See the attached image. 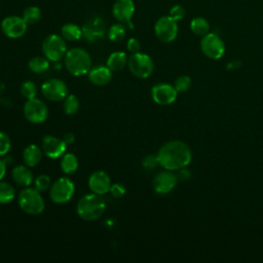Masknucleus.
Wrapping results in <instances>:
<instances>
[{
    "label": "nucleus",
    "instance_id": "f257e3e1",
    "mask_svg": "<svg viewBox=\"0 0 263 263\" xmlns=\"http://www.w3.org/2000/svg\"><path fill=\"white\" fill-rule=\"evenodd\" d=\"M192 158L191 150L182 141H170L161 146L157 153L160 166L168 171H179L186 167Z\"/></svg>",
    "mask_w": 263,
    "mask_h": 263
},
{
    "label": "nucleus",
    "instance_id": "f03ea898",
    "mask_svg": "<svg viewBox=\"0 0 263 263\" xmlns=\"http://www.w3.org/2000/svg\"><path fill=\"white\" fill-rule=\"evenodd\" d=\"M106 210L105 200L101 195L90 193L82 196L76 205L77 215L85 221H95L102 217Z\"/></svg>",
    "mask_w": 263,
    "mask_h": 263
},
{
    "label": "nucleus",
    "instance_id": "7ed1b4c3",
    "mask_svg": "<svg viewBox=\"0 0 263 263\" xmlns=\"http://www.w3.org/2000/svg\"><path fill=\"white\" fill-rule=\"evenodd\" d=\"M64 64L68 72L74 76H83L91 68V59L86 50L74 47L67 50L64 57Z\"/></svg>",
    "mask_w": 263,
    "mask_h": 263
},
{
    "label": "nucleus",
    "instance_id": "20e7f679",
    "mask_svg": "<svg viewBox=\"0 0 263 263\" xmlns=\"http://www.w3.org/2000/svg\"><path fill=\"white\" fill-rule=\"evenodd\" d=\"M17 202L23 212L36 216L44 211L45 203L40 192L36 188L24 187L17 196Z\"/></svg>",
    "mask_w": 263,
    "mask_h": 263
},
{
    "label": "nucleus",
    "instance_id": "39448f33",
    "mask_svg": "<svg viewBox=\"0 0 263 263\" xmlns=\"http://www.w3.org/2000/svg\"><path fill=\"white\" fill-rule=\"evenodd\" d=\"M42 52L48 61L55 63L61 61L67 52L65 39L55 34L48 35L42 42Z\"/></svg>",
    "mask_w": 263,
    "mask_h": 263
},
{
    "label": "nucleus",
    "instance_id": "423d86ee",
    "mask_svg": "<svg viewBox=\"0 0 263 263\" xmlns=\"http://www.w3.org/2000/svg\"><path fill=\"white\" fill-rule=\"evenodd\" d=\"M127 66L134 76L142 79L148 78L154 69L153 61L151 58L148 54L142 53L140 51L132 53V55L128 58Z\"/></svg>",
    "mask_w": 263,
    "mask_h": 263
},
{
    "label": "nucleus",
    "instance_id": "0eeeda50",
    "mask_svg": "<svg viewBox=\"0 0 263 263\" xmlns=\"http://www.w3.org/2000/svg\"><path fill=\"white\" fill-rule=\"evenodd\" d=\"M75 193L74 183L67 177L55 180L49 188V197L54 203L68 202Z\"/></svg>",
    "mask_w": 263,
    "mask_h": 263
},
{
    "label": "nucleus",
    "instance_id": "6e6552de",
    "mask_svg": "<svg viewBox=\"0 0 263 263\" xmlns=\"http://www.w3.org/2000/svg\"><path fill=\"white\" fill-rule=\"evenodd\" d=\"M26 119L32 123H42L48 116V109L46 104L37 98L29 99L24 104L23 108Z\"/></svg>",
    "mask_w": 263,
    "mask_h": 263
},
{
    "label": "nucleus",
    "instance_id": "1a4fd4ad",
    "mask_svg": "<svg viewBox=\"0 0 263 263\" xmlns=\"http://www.w3.org/2000/svg\"><path fill=\"white\" fill-rule=\"evenodd\" d=\"M200 48L203 54L212 60L221 59L225 52V44L223 40L215 33H208L202 36Z\"/></svg>",
    "mask_w": 263,
    "mask_h": 263
},
{
    "label": "nucleus",
    "instance_id": "9d476101",
    "mask_svg": "<svg viewBox=\"0 0 263 263\" xmlns=\"http://www.w3.org/2000/svg\"><path fill=\"white\" fill-rule=\"evenodd\" d=\"M154 32L161 42L170 43L174 41L178 35L177 21L173 20L170 15L161 16L154 25Z\"/></svg>",
    "mask_w": 263,
    "mask_h": 263
},
{
    "label": "nucleus",
    "instance_id": "9b49d317",
    "mask_svg": "<svg viewBox=\"0 0 263 263\" xmlns=\"http://www.w3.org/2000/svg\"><path fill=\"white\" fill-rule=\"evenodd\" d=\"M41 92L45 99L53 102L64 101L69 95L67 84L59 78H50L41 85Z\"/></svg>",
    "mask_w": 263,
    "mask_h": 263
},
{
    "label": "nucleus",
    "instance_id": "f8f14e48",
    "mask_svg": "<svg viewBox=\"0 0 263 263\" xmlns=\"http://www.w3.org/2000/svg\"><path fill=\"white\" fill-rule=\"evenodd\" d=\"M27 23L23 17L17 15H10L1 22V30L8 38L16 39L22 37L27 31Z\"/></svg>",
    "mask_w": 263,
    "mask_h": 263
},
{
    "label": "nucleus",
    "instance_id": "ddd939ff",
    "mask_svg": "<svg viewBox=\"0 0 263 263\" xmlns=\"http://www.w3.org/2000/svg\"><path fill=\"white\" fill-rule=\"evenodd\" d=\"M178 91L176 88L167 83H157L151 88V97L158 105H171L177 99Z\"/></svg>",
    "mask_w": 263,
    "mask_h": 263
},
{
    "label": "nucleus",
    "instance_id": "4468645a",
    "mask_svg": "<svg viewBox=\"0 0 263 263\" xmlns=\"http://www.w3.org/2000/svg\"><path fill=\"white\" fill-rule=\"evenodd\" d=\"M178 177L172 171L165 170L158 173L153 180L154 191L158 194H167L177 185Z\"/></svg>",
    "mask_w": 263,
    "mask_h": 263
},
{
    "label": "nucleus",
    "instance_id": "2eb2a0df",
    "mask_svg": "<svg viewBox=\"0 0 263 263\" xmlns=\"http://www.w3.org/2000/svg\"><path fill=\"white\" fill-rule=\"evenodd\" d=\"M67 145L63 139L54 136H45L42 140V151L48 158L57 159L64 155Z\"/></svg>",
    "mask_w": 263,
    "mask_h": 263
},
{
    "label": "nucleus",
    "instance_id": "dca6fc26",
    "mask_svg": "<svg viewBox=\"0 0 263 263\" xmlns=\"http://www.w3.org/2000/svg\"><path fill=\"white\" fill-rule=\"evenodd\" d=\"M111 179L104 171H96L88 178V187L92 193L103 195L110 191Z\"/></svg>",
    "mask_w": 263,
    "mask_h": 263
},
{
    "label": "nucleus",
    "instance_id": "f3484780",
    "mask_svg": "<svg viewBox=\"0 0 263 263\" xmlns=\"http://www.w3.org/2000/svg\"><path fill=\"white\" fill-rule=\"evenodd\" d=\"M135 12V4L133 0H116L112 7L113 16L122 24L130 22Z\"/></svg>",
    "mask_w": 263,
    "mask_h": 263
},
{
    "label": "nucleus",
    "instance_id": "a211bd4d",
    "mask_svg": "<svg viewBox=\"0 0 263 263\" xmlns=\"http://www.w3.org/2000/svg\"><path fill=\"white\" fill-rule=\"evenodd\" d=\"M87 75L89 81L98 86L106 85L112 79V71L107 66L103 65H98L93 68H90Z\"/></svg>",
    "mask_w": 263,
    "mask_h": 263
},
{
    "label": "nucleus",
    "instance_id": "6ab92c4d",
    "mask_svg": "<svg viewBox=\"0 0 263 263\" xmlns=\"http://www.w3.org/2000/svg\"><path fill=\"white\" fill-rule=\"evenodd\" d=\"M104 23L100 18L88 22L82 28V36L88 41H95L104 36Z\"/></svg>",
    "mask_w": 263,
    "mask_h": 263
},
{
    "label": "nucleus",
    "instance_id": "aec40b11",
    "mask_svg": "<svg viewBox=\"0 0 263 263\" xmlns=\"http://www.w3.org/2000/svg\"><path fill=\"white\" fill-rule=\"evenodd\" d=\"M11 178L17 185L22 187H28L34 181L33 174L28 165H16L11 171Z\"/></svg>",
    "mask_w": 263,
    "mask_h": 263
},
{
    "label": "nucleus",
    "instance_id": "412c9836",
    "mask_svg": "<svg viewBox=\"0 0 263 263\" xmlns=\"http://www.w3.org/2000/svg\"><path fill=\"white\" fill-rule=\"evenodd\" d=\"M43 151L35 144L28 145L23 151V159L26 165L33 167L37 165L42 158Z\"/></svg>",
    "mask_w": 263,
    "mask_h": 263
},
{
    "label": "nucleus",
    "instance_id": "4be33fe9",
    "mask_svg": "<svg viewBox=\"0 0 263 263\" xmlns=\"http://www.w3.org/2000/svg\"><path fill=\"white\" fill-rule=\"evenodd\" d=\"M127 55L125 52L123 51H115L112 52L108 59H107V63L106 66L112 71V72H117L122 70L126 64H127Z\"/></svg>",
    "mask_w": 263,
    "mask_h": 263
},
{
    "label": "nucleus",
    "instance_id": "5701e85b",
    "mask_svg": "<svg viewBox=\"0 0 263 263\" xmlns=\"http://www.w3.org/2000/svg\"><path fill=\"white\" fill-rule=\"evenodd\" d=\"M61 168L66 175L74 174L78 168V158L74 153H64L61 159Z\"/></svg>",
    "mask_w": 263,
    "mask_h": 263
},
{
    "label": "nucleus",
    "instance_id": "b1692460",
    "mask_svg": "<svg viewBox=\"0 0 263 263\" xmlns=\"http://www.w3.org/2000/svg\"><path fill=\"white\" fill-rule=\"evenodd\" d=\"M62 37L68 41H76L82 37V29L75 24H66L61 29Z\"/></svg>",
    "mask_w": 263,
    "mask_h": 263
},
{
    "label": "nucleus",
    "instance_id": "393cba45",
    "mask_svg": "<svg viewBox=\"0 0 263 263\" xmlns=\"http://www.w3.org/2000/svg\"><path fill=\"white\" fill-rule=\"evenodd\" d=\"M191 31L197 36H204L210 31V24L203 17H194L190 23Z\"/></svg>",
    "mask_w": 263,
    "mask_h": 263
},
{
    "label": "nucleus",
    "instance_id": "a878e982",
    "mask_svg": "<svg viewBox=\"0 0 263 263\" xmlns=\"http://www.w3.org/2000/svg\"><path fill=\"white\" fill-rule=\"evenodd\" d=\"M28 67L33 73H43L48 69L49 61L45 57H34L29 61Z\"/></svg>",
    "mask_w": 263,
    "mask_h": 263
},
{
    "label": "nucleus",
    "instance_id": "bb28decb",
    "mask_svg": "<svg viewBox=\"0 0 263 263\" xmlns=\"http://www.w3.org/2000/svg\"><path fill=\"white\" fill-rule=\"evenodd\" d=\"M15 196V191L14 188L12 187L11 184L0 181V203L5 204L10 202Z\"/></svg>",
    "mask_w": 263,
    "mask_h": 263
},
{
    "label": "nucleus",
    "instance_id": "cd10ccee",
    "mask_svg": "<svg viewBox=\"0 0 263 263\" xmlns=\"http://www.w3.org/2000/svg\"><path fill=\"white\" fill-rule=\"evenodd\" d=\"M126 28L122 23H117L112 25L108 30V38L113 42H118L122 40L125 36Z\"/></svg>",
    "mask_w": 263,
    "mask_h": 263
},
{
    "label": "nucleus",
    "instance_id": "c85d7f7f",
    "mask_svg": "<svg viewBox=\"0 0 263 263\" xmlns=\"http://www.w3.org/2000/svg\"><path fill=\"white\" fill-rule=\"evenodd\" d=\"M64 112L68 115H74L79 110V101L75 95H68L63 103Z\"/></svg>",
    "mask_w": 263,
    "mask_h": 263
},
{
    "label": "nucleus",
    "instance_id": "c756f323",
    "mask_svg": "<svg viewBox=\"0 0 263 263\" xmlns=\"http://www.w3.org/2000/svg\"><path fill=\"white\" fill-rule=\"evenodd\" d=\"M22 17L27 23V25H33L39 22L41 18V11L37 6H29L25 9Z\"/></svg>",
    "mask_w": 263,
    "mask_h": 263
},
{
    "label": "nucleus",
    "instance_id": "7c9ffc66",
    "mask_svg": "<svg viewBox=\"0 0 263 263\" xmlns=\"http://www.w3.org/2000/svg\"><path fill=\"white\" fill-rule=\"evenodd\" d=\"M37 92H38L37 85L32 80H26V81H24L22 83V85H21V93H22V96L25 99L29 100V99L36 98Z\"/></svg>",
    "mask_w": 263,
    "mask_h": 263
},
{
    "label": "nucleus",
    "instance_id": "2f4dec72",
    "mask_svg": "<svg viewBox=\"0 0 263 263\" xmlns=\"http://www.w3.org/2000/svg\"><path fill=\"white\" fill-rule=\"evenodd\" d=\"M174 87L178 92H185L191 87V78L187 75L179 76L174 83Z\"/></svg>",
    "mask_w": 263,
    "mask_h": 263
},
{
    "label": "nucleus",
    "instance_id": "473e14b6",
    "mask_svg": "<svg viewBox=\"0 0 263 263\" xmlns=\"http://www.w3.org/2000/svg\"><path fill=\"white\" fill-rule=\"evenodd\" d=\"M50 186V178L47 175H39L34 179V188H36L39 192H43L49 189Z\"/></svg>",
    "mask_w": 263,
    "mask_h": 263
},
{
    "label": "nucleus",
    "instance_id": "72a5a7b5",
    "mask_svg": "<svg viewBox=\"0 0 263 263\" xmlns=\"http://www.w3.org/2000/svg\"><path fill=\"white\" fill-rule=\"evenodd\" d=\"M11 147V141L7 134L0 132V156H4L8 153Z\"/></svg>",
    "mask_w": 263,
    "mask_h": 263
},
{
    "label": "nucleus",
    "instance_id": "f704fd0d",
    "mask_svg": "<svg viewBox=\"0 0 263 263\" xmlns=\"http://www.w3.org/2000/svg\"><path fill=\"white\" fill-rule=\"evenodd\" d=\"M173 20L175 21H181L184 16H185V9L183 6L181 5H174L171 9H170V14H168Z\"/></svg>",
    "mask_w": 263,
    "mask_h": 263
},
{
    "label": "nucleus",
    "instance_id": "c9c22d12",
    "mask_svg": "<svg viewBox=\"0 0 263 263\" xmlns=\"http://www.w3.org/2000/svg\"><path fill=\"white\" fill-rule=\"evenodd\" d=\"M142 164L146 170H153L155 168L159 163L157 159V155H147L143 158Z\"/></svg>",
    "mask_w": 263,
    "mask_h": 263
},
{
    "label": "nucleus",
    "instance_id": "e433bc0d",
    "mask_svg": "<svg viewBox=\"0 0 263 263\" xmlns=\"http://www.w3.org/2000/svg\"><path fill=\"white\" fill-rule=\"evenodd\" d=\"M109 192L111 193L112 196L118 198V197H121L122 195H124V193H125V187H124L122 184L116 183V184L111 185V188H110V191H109Z\"/></svg>",
    "mask_w": 263,
    "mask_h": 263
},
{
    "label": "nucleus",
    "instance_id": "4c0bfd02",
    "mask_svg": "<svg viewBox=\"0 0 263 263\" xmlns=\"http://www.w3.org/2000/svg\"><path fill=\"white\" fill-rule=\"evenodd\" d=\"M126 47H127L128 51H130L132 53H135V52L140 51L141 44H140V41L137 38H129L127 43H126Z\"/></svg>",
    "mask_w": 263,
    "mask_h": 263
},
{
    "label": "nucleus",
    "instance_id": "58836bf2",
    "mask_svg": "<svg viewBox=\"0 0 263 263\" xmlns=\"http://www.w3.org/2000/svg\"><path fill=\"white\" fill-rule=\"evenodd\" d=\"M177 177H178V180L180 179L182 181H186L190 178V171L186 170V167L181 168V170H179V174Z\"/></svg>",
    "mask_w": 263,
    "mask_h": 263
},
{
    "label": "nucleus",
    "instance_id": "ea45409f",
    "mask_svg": "<svg viewBox=\"0 0 263 263\" xmlns=\"http://www.w3.org/2000/svg\"><path fill=\"white\" fill-rule=\"evenodd\" d=\"M75 140V137L72 133H66L63 136V141L66 143V145H71Z\"/></svg>",
    "mask_w": 263,
    "mask_h": 263
},
{
    "label": "nucleus",
    "instance_id": "a19ab883",
    "mask_svg": "<svg viewBox=\"0 0 263 263\" xmlns=\"http://www.w3.org/2000/svg\"><path fill=\"white\" fill-rule=\"evenodd\" d=\"M240 66H241V62L238 61V60H234V61L227 64V69L228 70H235V69H238Z\"/></svg>",
    "mask_w": 263,
    "mask_h": 263
},
{
    "label": "nucleus",
    "instance_id": "79ce46f5",
    "mask_svg": "<svg viewBox=\"0 0 263 263\" xmlns=\"http://www.w3.org/2000/svg\"><path fill=\"white\" fill-rule=\"evenodd\" d=\"M6 173V162L4 159L0 158V181L4 178Z\"/></svg>",
    "mask_w": 263,
    "mask_h": 263
}]
</instances>
